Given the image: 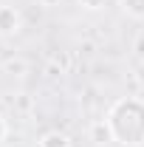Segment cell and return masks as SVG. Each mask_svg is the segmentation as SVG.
<instances>
[{
	"mask_svg": "<svg viewBox=\"0 0 144 147\" xmlns=\"http://www.w3.org/2000/svg\"><path fill=\"white\" fill-rule=\"evenodd\" d=\"M110 139H116L122 147H141L144 144V99L127 96L119 99L108 110Z\"/></svg>",
	"mask_w": 144,
	"mask_h": 147,
	"instance_id": "obj_1",
	"label": "cell"
},
{
	"mask_svg": "<svg viewBox=\"0 0 144 147\" xmlns=\"http://www.w3.org/2000/svg\"><path fill=\"white\" fill-rule=\"evenodd\" d=\"M20 11L14 6H0V37H11L20 31Z\"/></svg>",
	"mask_w": 144,
	"mask_h": 147,
	"instance_id": "obj_2",
	"label": "cell"
},
{
	"mask_svg": "<svg viewBox=\"0 0 144 147\" xmlns=\"http://www.w3.org/2000/svg\"><path fill=\"white\" fill-rule=\"evenodd\" d=\"M40 147H71V139L59 130H48L42 139H40Z\"/></svg>",
	"mask_w": 144,
	"mask_h": 147,
	"instance_id": "obj_3",
	"label": "cell"
},
{
	"mask_svg": "<svg viewBox=\"0 0 144 147\" xmlns=\"http://www.w3.org/2000/svg\"><path fill=\"white\" fill-rule=\"evenodd\" d=\"M119 6L124 9L130 17L136 20H144V0H119Z\"/></svg>",
	"mask_w": 144,
	"mask_h": 147,
	"instance_id": "obj_4",
	"label": "cell"
},
{
	"mask_svg": "<svg viewBox=\"0 0 144 147\" xmlns=\"http://www.w3.org/2000/svg\"><path fill=\"white\" fill-rule=\"evenodd\" d=\"M93 136H96V142H105V139L110 136L108 122H99V125H93Z\"/></svg>",
	"mask_w": 144,
	"mask_h": 147,
	"instance_id": "obj_5",
	"label": "cell"
},
{
	"mask_svg": "<svg viewBox=\"0 0 144 147\" xmlns=\"http://www.w3.org/2000/svg\"><path fill=\"white\" fill-rule=\"evenodd\" d=\"M79 3H82L88 11H96V9H102V6H105V0H79Z\"/></svg>",
	"mask_w": 144,
	"mask_h": 147,
	"instance_id": "obj_6",
	"label": "cell"
},
{
	"mask_svg": "<svg viewBox=\"0 0 144 147\" xmlns=\"http://www.w3.org/2000/svg\"><path fill=\"white\" fill-rule=\"evenodd\" d=\"M6 139V122H3V116H0V142Z\"/></svg>",
	"mask_w": 144,
	"mask_h": 147,
	"instance_id": "obj_7",
	"label": "cell"
}]
</instances>
